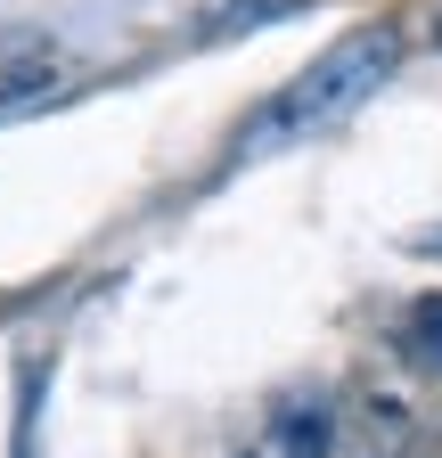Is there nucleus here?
Returning a JSON list of instances; mask_svg holds the SVG:
<instances>
[{"label":"nucleus","mask_w":442,"mask_h":458,"mask_svg":"<svg viewBox=\"0 0 442 458\" xmlns=\"http://www.w3.org/2000/svg\"><path fill=\"white\" fill-rule=\"evenodd\" d=\"M279 458H336V418L327 410H287L279 418Z\"/></svg>","instance_id":"3"},{"label":"nucleus","mask_w":442,"mask_h":458,"mask_svg":"<svg viewBox=\"0 0 442 458\" xmlns=\"http://www.w3.org/2000/svg\"><path fill=\"white\" fill-rule=\"evenodd\" d=\"M295 9H303V0H230V9H213V17H205V33H213V41H230V33H246V25H287Z\"/></svg>","instance_id":"4"},{"label":"nucleus","mask_w":442,"mask_h":458,"mask_svg":"<svg viewBox=\"0 0 442 458\" xmlns=\"http://www.w3.org/2000/svg\"><path fill=\"white\" fill-rule=\"evenodd\" d=\"M410 442H418V418H410V401L385 393V385H369L353 401V418L336 426V450L344 458H410Z\"/></svg>","instance_id":"2"},{"label":"nucleus","mask_w":442,"mask_h":458,"mask_svg":"<svg viewBox=\"0 0 442 458\" xmlns=\"http://www.w3.org/2000/svg\"><path fill=\"white\" fill-rule=\"evenodd\" d=\"M394 66H402V33H394V25H361V33H344V41H327L311 66L246 123L238 156L279 148V140H303V131H319V123H336V114H353L361 98H377L385 82H394Z\"/></svg>","instance_id":"1"},{"label":"nucleus","mask_w":442,"mask_h":458,"mask_svg":"<svg viewBox=\"0 0 442 458\" xmlns=\"http://www.w3.org/2000/svg\"><path fill=\"white\" fill-rule=\"evenodd\" d=\"M410 352H418L426 369H442V295H426V303L410 311Z\"/></svg>","instance_id":"5"}]
</instances>
